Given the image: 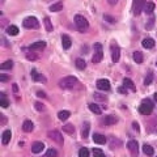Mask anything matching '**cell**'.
Here are the masks:
<instances>
[{
    "label": "cell",
    "instance_id": "obj_1",
    "mask_svg": "<svg viewBox=\"0 0 157 157\" xmlns=\"http://www.w3.org/2000/svg\"><path fill=\"white\" fill-rule=\"evenodd\" d=\"M75 22H76L77 30L80 33H84V32H86L88 29H89V22H88V20L84 16H81V14H76L75 16Z\"/></svg>",
    "mask_w": 157,
    "mask_h": 157
},
{
    "label": "cell",
    "instance_id": "obj_2",
    "mask_svg": "<svg viewBox=\"0 0 157 157\" xmlns=\"http://www.w3.org/2000/svg\"><path fill=\"white\" fill-rule=\"evenodd\" d=\"M77 84V78L75 76H67V77H63L60 81H59V86L62 89H71Z\"/></svg>",
    "mask_w": 157,
    "mask_h": 157
},
{
    "label": "cell",
    "instance_id": "obj_3",
    "mask_svg": "<svg viewBox=\"0 0 157 157\" xmlns=\"http://www.w3.org/2000/svg\"><path fill=\"white\" fill-rule=\"evenodd\" d=\"M152 111H153V102L147 98L139 106V113L143 115H149V114H152Z\"/></svg>",
    "mask_w": 157,
    "mask_h": 157
},
{
    "label": "cell",
    "instance_id": "obj_4",
    "mask_svg": "<svg viewBox=\"0 0 157 157\" xmlns=\"http://www.w3.org/2000/svg\"><path fill=\"white\" fill-rule=\"evenodd\" d=\"M22 25L24 28H26V29H38L39 28V22H38V20L36 17H26L25 20H24V22H22Z\"/></svg>",
    "mask_w": 157,
    "mask_h": 157
},
{
    "label": "cell",
    "instance_id": "obj_5",
    "mask_svg": "<svg viewBox=\"0 0 157 157\" xmlns=\"http://www.w3.org/2000/svg\"><path fill=\"white\" fill-rule=\"evenodd\" d=\"M147 4V0H134V13L136 16H139L141 13V11L144 9Z\"/></svg>",
    "mask_w": 157,
    "mask_h": 157
},
{
    "label": "cell",
    "instance_id": "obj_6",
    "mask_svg": "<svg viewBox=\"0 0 157 157\" xmlns=\"http://www.w3.org/2000/svg\"><path fill=\"white\" fill-rule=\"evenodd\" d=\"M48 137H50V139H52L54 141H56V143H59V144L63 143L62 132L58 131V130H51V131H48Z\"/></svg>",
    "mask_w": 157,
    "mask_h": 157
},
{
    "label": "cell",
    "instance_id": "obj_7",
    "mask_svg": "<svg viewBox=\"0 0 157 157\" xmlns=\"http://www.w3.org/2000/svg\"><path fill=\"white\" fill-rule=\"evenodd\" d=\"M97 88L102 92H107V90H110V82L106 78H101V80L97 81Z\"/></svg>",
    "mask_w": 157,
    "mask_h": 157
},
{
    "label": "cell",
    "instance_id": "obj_8",
    "mask_svg": "<svg viewBox=\"0 0 157 157\" xmlns=\"http://www.w3.org/2000/svg\"><path fill=\"white\" fill-rule=\"evenodd\" d=\"M111 59H113V62L114 63L119 62V59H121V48L118 47L117 45L111 46Z\"/></svg>",
    "mask_w": 157,
    "mask_h": 157
},
{
    "label": "cell",
    "instance_id": "obj_9",
    "mask_svg": "<svg viewBox=\"0 0 157 157\" xmlns=\"http://www.w3.org/2000/svg\"><path fill=\"white\" fill-rule=\"evenodd\" d=\"M45 149V144L42 143V141H36L33 145H32V152L33 153H41V152Z\"/></svg>",
    "mask_w": 157,
    "mask_h": 157
},
{
    "label": "cell",
    "instance_id": "obj_10",
    "mask_svg": "<svg viewBox=\"0 0 157 157\" xmlns=\"http://www.w3.org/2000/svg\"><path fill=\"white\" fill-rule=\"evenodd\" d=\"M46 47V42L45 41H38V42H34L30 45V50L34 51V50H43Z\"/></svg>",
    "mask_w": 157,
    "mask_h": 157
},
{
    "label": "cell",
    "instance_id": "obj_11",
    "mask_svg": "<svg viewBox=\"0 0 157 157\" xmlns=\"http://www.w3.org/2000/svg\"><path fill=\"white\" fill-rule=\"evenodd\" d=\"M62 45H63V48L64 50H68V48L71 47L72 42H71V38L67 36V34H63L62 36Z\"/></svg>",
    "mask_w": 157,
    "mask_h": 157
},
{
    "label": "cell",
    "instance_id": "obj_12",
    "mask_svg": "<svg viewBox=\"0 0 157 157\" xmlns=\"http://www.w3.org/2000/svg\"><path fill=\"white\" fill-rule=\"evenodd\" d=\"M127 148L131 151L132 155H137V141L136 140H130L127 143Z\"/></svg>",
    "mask_w": 157,
    "mask_h": 157
},
{
    "label": "cell",
    "instance_id": "obj_13",
    "mask_svg": "<svg viewBox=\"0 0 157 157\" xmlns=\"http://www.w3.org/2000/svg\"><path fill=\"white\" fill-rule=\"evenodd\" d=\"M102 123L105 126H111V124H115L117 123V118L113 117V115H106L104 119H102Z\"/></svg>",
    "mask_w": 157,
    "mask_h": 157
},
{
    "label": "cell",
    "instance_id": "obj_14",
    "mask_svg": "<svg viewBox=\"0 0 157 157\" xmlns=\"http://www.w3.org/2000/svg\"><path fill=\"white\" fill-rule=\"evenodd\" d=\"M34 128V124H33V122L30 119H26V121H24V123H22V130L25 131V132H32Z\"/></svg>",
    "mask_w": 157,
    "mask_h": 157
},
{
    "label": "cell",
    "instance_id": "obj_15",
    "mask_svg": "<svg viewBox=\"0 0 157 157\" xmlns=\"http://www.w3.org/2000/svg\"><path fill=\"white\" fill-rule=\"evenodd\" d=\"M11 137H12L11 130H6V131H4L3 135H2V141H3V144H8L9 141H11Z\"/></svg>",
    "mask_w": 157,
    "mask_h": 157
},
{
    "label": "cell",
    "instance_id": "obj_16",
    "mask_svg": "<svg viewBox=\"0 0 157 157\" xmlns=\"http://www.w3.org/2000/svg\"><path fill=\"white\" fill-rule=\"evenodd\" d=\"M93 141L97 144H105L106 143V137L101 134H94L93 135Z\"/></svg>",
    "mask_w": 157,
    "mask_h": 157
},
{
    "label": "cell",
    "instance_id": "obj_17",
    "mask_svg": "<svg viewBox=\"0 0 157 157\" xmlns=\"http://www.w3.org/2000/svg\"><path fill=\"white\" fill-rule=\"evenodd\" d=\"M141 45H143V47H145V48H153L155 47V39L145 38V39H143Z\"/></svg>",
    "mask_w": 157,
    "mask_h": 157
},
{
    "label": "cell",
    "instance_id": "obj_18",
    "mask_svg": "<svg viewBox=\"0 0 157 157\" xmlns=\"http://www.w3.org/2000/svg\"><path fill=\"white\" fill-rule=\"evenodd\" d=\"M32 77H33V80H34V81H38V82H46L45 76L38 75L36 71H32Z\"/></svg>",
    "mask_w": 157,
    "mask_h": 157
},
{
    "label": "cell",
    "instance_id": "obj_19",
    "mask_svg": "<svg viewBox=\"0 0 157 157\" xmlns=\"http://www.w3.org/2000/svg\"><path fill=\"white\" fill-rule=\"evenodd\" d=\"M102 58H104L102 51H94V55H93V58H92V62L93 63H100L102 60Z\"/></svg>",
    "mask_w": 157,
    "mask_h": 157
},
{
    "label": "cell",
    "instance_id": "obj_20",
    "mask_svg": "<svg viewBox=\"0 0 157 157\" xmlns=\"http://www.w3.org/2000/svg\"><path fill=\"white\" fill-rule=\"evenodd\" d=\"M18 28L16 26V25H9L8 28H7V33L9 34V36H17L18 34Z\"/></svg>",
    "mask_w": 157,
    "mask_h": 157
},
{
    "label": "cell",
    "instance_id": "obj_21",
    "mask_svg": "<svg viewBox=\"0 0 157 157\" xmlns=\"http://www.w3.org/2000/svg\"><path fill=\"white\" fill-rule=\"evenodd\" d=\"M70 115H71V113L70 111H67V110H62V111H59L58 113V118L60 121H66V119H68L70 118Z\"/></svg>",
    "mask_w": 157,
    "mask_h": 157
},
{
    "label": "cell",
    "instance_id": "obj_22",
    "mask_svg": "<svg viewBox=\"0 0 157 157\" xmlns=\"http://www.w3.org/2000/svg\"><path fill=\"white\" fill-rule=\"evenodd\" d=\"M48 9H50V12H59V11H62V9H63V3L59 2V3L52 4V6Z\"/></svg>",
    "mask_w": 157,
    "mask_h": 157
},
{
    "label": "cell",
    "instance_id": "obj_23",
    "mask_svg": "<svg viewBox=\"0 0 157 157\" xmlns=\"http://www.w3.org/2000/svg\"><path fill=\"white\" fill-rule=\"evenodd\" d=\"M132 58H134V60L136 62V63H143V60H144V58H143V54H141L140 51H135L134 52V55H132Z\"/></svg>",
    "mask_w": 157,
    "mask_h": 157
},
{
    "label": "cell",
    "instance_id": "obj_24",
    "mask_svg": "<svg viewBox=\"0 0 157 157\" xmlns=\"http://www.w3.org/2000/svg\"><path fill=\"white\" fill-rule=\"evenodd\" d=\"M143 152H144V155H145V156H153V152H155V149L152 148L151 145H148V144H144V145H143Z\"/></svg>",
    "mask_w": 157,
    "mask_h": 157
},
{
    "label": "cell",
    "instance_id": "obj_25",
    "mask_svg": "<svg viewBox=\"0 0 157 157\" xmlns=\"http://www.w3.org/2000/svg\"><path fill=\"white\" fill-rule=\"evenodd\" d=\"M123 84H124V86H126V89H127V88H128V89H131V90H136L135 89V84H134V82H132V80H131V78H124V80H123Z\"/></svg>",
    "mask_w": 157,
    "mask_h": 157
},
{
    "label": "cell",
    "instance_id": "obj_26",
    "mask_svg": "<svg viewBox=\"0 0 157 157\" xmlns=\"http://www.w3.org/2000/svg\"><path fill=\"white\" fill-rule=\"evenodd\" d=\"M155 8H156L155 3L153 2H148L145 4V7H144V11H145V13H152L155 11Z\"/></svg>",
    "mask_w": 157,
    "mask_h": 157
},
{
    "label": "cell",
    "instance_id": "obj_27",
    "mask_svg": "<svg viewBox=\"0 0 157 157\" xmlns=\"http://www.w3.org/2000/svg\"><path fill=\"white\" fill-rule=\"evenodd\" d=\"M89 109L92 113H94V114H101L102 113V109L97 104H89Z\"/></svg>",
    "mask_w": 157,
    "mask_h": 157
},
{
    "label": "cell",
    "instance_id": "obj_28",
    "mask_svg": "<svg viewBox=\"0 0 157 157\" xmlns=\"http://www.w3.org/2000/svg\"><path fill=\"white\" fill-rule=\"evenodd\" d=\"M88 135H89V123L88 122H85L84 126H82V131H81V136L84 137V139H86Z\"/></svg>",
    "mask_w": 157,
    "mask_h": 157
},
{
    "label": "cell",
    "instance_id": "obj_29",
    "mask_svg": "<svg viewBox=\"0 0 157 157\" xmlns=\"http://www.w3.org/2000/svg\"><path fill=\"white\" fill-rule=\"evenodd\" d=\"M76 67H77V70H84V68L86 67V63H85L84 59L82 58L76 59Z\"/></svg>",
    "mask_w": 157,
    "mask_h": 157
},
{
    "label": "cell",
    "instance_id": "obj_30",
    "mask_svg": "<svg viewBox=\"0 0 157 157\" xmlns=\"http://www.w3.org/2000/svg\"><path fill=\"white\" fill-rule=\"evenodd\" d=\"M0 105H2V107H8V105H9L8 98H7V96L4 94V93L0 94Z\"/></svg>",
    "mask_w": 157,
    "mask_h": 157
},
{
    "label": "cell",
    "instance_id": "obj_31",
    "mask_svg": "<svg viewBox=\"0 0 157 157\" xmlns=\"http://www.w3.org/2000/svg\"><path fill=\"white\" fill-rule=\"evenodd\" d=\"M63 131L67 132L68 135H72L75 132V127H73V124H66V126H63Z\"/></svg>",
    "mask_w": 157,
    "mask_h": 157
},
{
    "label": "cell",
    "instance_id": "obj_32",
    "mask_svg": "<svg viewBox=\"0 0 157 157\" xmlns=\"http://www.w3.org/2000/svg\"><path fill=\"white\" fill-rule=\"evenodd\" d=\"M13 67V62L12 60H7V62H4L0 64V68L2 70H11V68Z\"/></svg>",
    "mask_w": 157,
    "mask_h": 157
},
{
    "label": "cell",
    "instance_id": "obj_33",
    "mask_svg": "<svg viewBox=\"0 0 157 157\" xmlns=\"http://www.w3.org/2000/svg\"><path fill=\"white\" fill-rule=\"evenodd\" d=\"M45 26H46V30L47 32H52V24H51V21H50V18L48 17H45Z\"/></svg>",
    "mask_w": 157,
    "mask_h": 157
},
{
    "label": "cell",
    "instance_id": "obj_34",
    "mask_svg": "<svg viewBox=\"0 0 157 157\" xmlns=\"http://www.w3.org/2000/svg\"><path fill=\"white\" fill-rule=\"evenodd\" d=\"M46 157H58V152H56V149H52V148L47 149V152H46Z\"/></svg>",
    "mask_w": 157,
    "mask_h": 157
},
{
    "label": "cell",
    "instance_id": "obj_35",
    "mask_svg": "<svg viewBox=\"0 0 157 157\" xmlns=\"http://www.w3.org/2000/svg\"><path fill=\"white\" fill-rule=\"evenodd\" d=\"M78 157H89V151L86 148H81L78 151Z\"/></svg>",
    "mask_w": 157,
    "mask_h": 157
},
{
    "label": "cell",
    "instance_id": "obj_36",
    "mask_svg": "<svg viewBox=\"0 0 157 157\" xmlns=\"http://www.w3.org/2000/svg\"><path fill=\"white\" fill-rule=\"evenodd\" d=\"M93 156H94V157H105V153L101 149L96 148V149H93Z\"/></svg>",
    "mask_w": 157,
    "mask_h": 157
},
{
    "label": "cell",
    "instance_id": "obj_37",
    "mask_svg": "<svg viewBox=\"0 0 157 157\" xmlns=\"http://www.w3.org/2000/svg\"><path fill=\"white\" fill-rule=\"evenodd\" d=\"M26 59L28 60H37L38 59V55L34 52H30V54H26Z\"/></svg>",
    "mask_w": 157,
    "mask_h": 157
},
{
    "label": "cell",
    "instance_id": "obj_38",
    "mask_svg": "<svg viewBox=\"0 0 157 157\" xmlns=\"http://www.w3.org/2000/svg\"><path fill=\"white\" fill-rule=\"evenodd\" d=\"M153 24H155V17L152 16V17H151V20H149V22H147L145 29H148V30H151V29L153 28Z\"/></svg>",
    "mask_w": 157,
    "mask_h": 157
},
{
    "label": "cell",
    "instance_id": "obj_39",
    "mask_svg": "<svg viewBox=\"0 0 157 157\" xmlns=\"http://www.w3.org/2000/svg\"><path fill=\"white\" fill-rule=\"evenodd\" d=\"M34 106H36V109H37L38 111H43V110H45V106H43L41 102H36V104H34Z\"/></svg>",
    "mask_w": 157,
    "mask_h": 157
},
{
    "label": "cell",
    "instance_id": "obj_40",
    "mask_svg": "<svg viewBox=\"0 0 157 157\" xmlns=\"http://www.w3.org/2000/svg\"><path fill=\"white\" fill-rule=\"evenodd\" d=\"M151 81H152V73L149 72V73H148V76H147V77H145V80H144V84H145V85H149V84H151Z\"/></svg>",
    "mask_w": 157,
    "mask_h": 157
},
{
    "label": "cell",
    "instance_id": "obj_41",
    "mask_svg": "<svg viewBox=\"0 0 157 157\" xmlns=\"http://www.w3.org/2000/svg\"><path fill=\"white\" fill-rule=\"evenodd\" d=\"M121 145H122L121 140H118V139H117V143H113V144H110V148H113V149H114V148H119Z\"/></svg>",
    "mask_w": 157,
    "mask_h": 157
},
{
    "label": "cell",
    "instance_id": "obj_42",
    "mask_svg": "<svg viewBox=\"0 0 157 157\" xmlns=\"http://www.w3.org/2000/svg\"><path fill=\"white\" fill-rule=\"evenodd\" d=\"M104 18L106 20V21H109V22H115V18H114V17H111L110 14H105Z\"/></svg>",
    "mask_w": 157,
    "mask_h": 157
},
{
    "label": "cell",
    "instance_id": "obj_43",
    "mask_svg": "<svg viewBox=\"0 0 157 157\" xmlns=\"http://www.w3.org/2000/svg\"><path fill=\"white\" fill-rule=\"evenodd\" d=\"M94 51H102L101 43H96V45H94Z\"/></svg>",
    "mask_w": 157,
    "mask_h": 157
},
{
    "label": "cell",
    "instance_id": "obj_44",
    "mask_svg": "<svg viewBox=\"0 0 157 157\" xmlns=\"http://www.w3.org/2000/svg\"><path fill=\"white\" fill-rule=\"evenodd\" d=\"M8 78H9V77H8L7 75H0V81H3V82H4V81H7Z\"/></svg>",
    "mask_w": 157,
    "mask_h": 157
},
{
    "label": "cell",
    "instance_id": "obj_45",
    "mask_svg": "<svg viewBox=\"0 0 157 157\" xmlns=\"http://www.w3.org/2000/svg\"><path fill=\"white\" fill-rule=\"evenodd\" d=\"M94 98H100V101H105L106 100L104 96H100V94H97V93H94Z\"/></svg>",
    "mask_w": 157,
    "mask_h": 157
},
{
    "label": "cell",
    "instance_id": "obj_46",
    "mask_svg": "<svg viewBox=\"0 0 157 157\" xmlns=\"http://www.w3.org/2000/svg\"><path fill=\"white\" fill-rule=\"evenodd\" d=\"M132 127H134V128H135L136 131H139V130H140V127H139V124H137L136 122H134V123H132Z\"/></svg>",
    "mask_w": 157,
    "mask_h": 157
},
{
    "label": "cell",
    "instance_id": "obj_47",
    "mask_svg": "<svg viewBox=\"0 0 157 157\" xmlns=\"http://www.w3.org/2000/svg\"><path fill=\"white\" fill-rule=\"evenodd\" d=\"M107 3H109L110 6H115V4L118 3V0H107Z\"/></svg>",
    "mask_w": 157,
    "mask_h": 157
},
{
    "label": "cell",
    "instance_id": "obj_48",
    "mask_svg": "<svg viewBox=\"0 0 157 157\" xmlns=\"http://www.w3.org/2000/svg\"><path fill=\"white\" fill-rule=\"evenodd\" d=\"M6 123H7V118H6V115L2 114V124H6Z\"/></svg>",
    "mask_w": 157,
    "mask_h": 157
},
{
    "label": "cell",
    "instance_id": "obj_49",
    "mask_svg": "<svg viewBox=\"0 0 157 157\" xmlns=\"http://www.w3.org/2000/svg\"><path fill=\"white\" fill-rule=\"evenodd\" d=\"M37 96H38V97H42V98H45V97H46V94H45L43 92H37Z\"/></svg>",
    "mask_w": 157,
    "mask_h": 157
},
{
    "label": "cell",
    "instance_id": "obj_50",
    "mask_svg": "<svg viewBox=\"0 0 157 157\" xmlns=\"http://www.w3.org/2000/svg\"><path fill=\"white\" fill-rule=\"evenodd\" d=\"M13 92H14V93H17V92H18V86H17L16 84H13Z\"/></svg>",
    "mask_w": 157,
    "mask_h": 157
},
{
    "label": "cell",
    "instance_id": "obj_51",
    "mask_svg": "<svg viewBox=\"0 0 157 157\" xmlns=\"http://www.w3.org/2000/svg\"><path fill=\"white\" fill-rule=\"evenodd\" d=\"M119 93H127V92H126V89H124L123 86H121L119 88Z\"/></svg>",
    "mask_w": 157,
    "mask_h": 157
},
{
    "label": "cell",
    "instance_id": "obj_52",
    "mask_svg": "<svg viewBox=\"0 0 157 157\" xmlns=\"http://www.w3.org/2000/svg\"><path fill=\"white\" fill-rule=\"evenodd\" d=\"M153 98H155V101H157V93H155V96H153Z\"/></svg>",
    "mask_w": 157,
    "mask_h": 157
}]
</instances>
